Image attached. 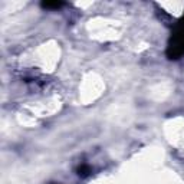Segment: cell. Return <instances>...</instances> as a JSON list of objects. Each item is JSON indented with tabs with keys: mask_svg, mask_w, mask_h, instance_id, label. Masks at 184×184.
<instances>
[{
	"mask_svg": "<svg viewBox=\"0 0 184 184\" xmlns=\"http://www.w3.org/2000/svg\"><path fill=\"white\" fill-rule=\"evenodd\" d=\"M62 3H43V7H59Z\"/></svg>",
	"mask_w": 184,
	"mask_h": 184,
	"instance_id": "6da1fadb",
	"label": "cell"
}]
</instances>
